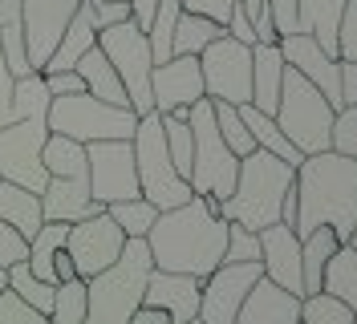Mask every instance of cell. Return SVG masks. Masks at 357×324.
Segmentation results:
<instances>
[{
	"label": "cell",
	"instance_id": "6da1fadb",
	"mask_svg": "<svg viewBox=\"0 0 357 324\" xmlns=\"http://www.w3.org/2000/svg\"><path fill=\"white\" fill-rule=\"evenodd\" d=\"M223 239H227V219L215 211L207 194H191L171 211H158L155 227L146 231V247L155 268L203 280L223 263Z\"/></svg>",
	"mask_w": 357,
	"mask_h": 324
},
{
	"label": "cell",
	"instance_id": "7a4b0ae2",
	"mask_svg": "<svg viewBox=\"0 0 357 324\" xmlns=\"http://www.w3.org/2000/svg\"><path fill=\"white\" fill-rule=\"evenodd\" d=\"M296 223L292 231L305 239L312 227L329 223L341 243L357 227V158L337 151L305 154L296 167Z\"/></svg>",
	"mask_w": 357,
	"mask_h": 324
},
{
	"label": "cell",
	"instance_id": "3957f363",
	"mask_svg": "<svg viewBox=\"0 0 357 324\" xmlns=\"http://www.w3.org/2000/svg\"><path fill=\"white\" fill-rule=\"evenodd\" d=\"M296 183V167H289L284 158L268 151H256L240 158V171H236V187L227 199L215 203V211L223 219H236L252 231L280 223V207H284V194Z\"/></svg>",
	"mask_w": 357,
	"mask_h": 324
},
{
	"label": "cell",
	"instance_id": "277c9868",
	"mask_svg": "<svg viewBox=\"0 0 357 324\" xmlns=\"http://www.w3.org/2000/svg\"><path fill=\"white\" fill-rule=\"evenodd\" d=\"M151 272H155V259L146 239H126L122 256L86 280V324H126L130 312L142 304Z\"/></svg>",
	"mask_w": 357,
	"mask_h": 324
},
{
	"label": "cell",
	"instance_id": "5b68a950",
	"mask_svg": "<svg viewBox=\"0 0 357 324\" xmlns=\"http://www.w3.org/2000/svg\"><path fill=\"white\" fill-rule=\"evenodd\" d=\"M272 118H276V126L284 130V138H289L301 154L329 151L333 106H329V102H325V93L312 86L309 77H301L292 65H284V77H280V98H276Z\"/></svg>",
	"mask_w": 357,
	"mask_h": 324
},
{
	"label": "cell",
	"instance_id": "8992f818",
	"mask_svg": "<svg viewBox=\"0 0 357 324\" xmlns=\"http://www.w3.org/2000/svg\"><path fill=\"white\" fill-rule=\"evenodd\" d=\"M130 146H134V167H138V191H142V199H151L158 211H171V207L187 203V199L195 194L191 183H187V178L175 171V162H171L158 109L138 114Z\"/></svg>",
	"mask_w": 357,
	"mask_h": 324
},
{
	"label": "cell",
	"instance_id": "52a82bcc",
	"mask_svg": "<svg viewBox=\"0 0 357 324\" xmlns=\"http://www.w3.org/2000/svg\"><path fill=\"white\" fill-rule=\"evenodd\" d=\"M45 122L53 134H66L77 142H102V138H134L138 114L130 106H110V102L93 98L89 89H77V93L49 98Z\"/></svg>",
	"mask_w": 357,
	"mask_h": 324
},
{
	"label": "cell",
	"instance_id": "ba28073f",
	"mask_svg": "<svg viewBox=\"0 0 357 324\" xmlns=\"http://www.w3.org/2000/svg\"><path fill=\"white\" fill-rule=\"evenodd\" d=\"M191 138H195V154H191V191L207 194L211 203H220L231 194L236 187V171H240V158L227 151V142L215 130V114H211V98H199L191 114Z\"/></svg>",
	"mask_w": 357,
	"mask_h": 324
},
{
	"label": "cell",
	"instance_id": "9c48e42d",
	"mask_svg": "<svg viewBox=\"0 0 357 324\" xmlns=\"http://www.w3.org/2000/svg\"><path fill=\"white\" fill-rule=\"evenodd\" d=\"M98 45L110 57V65L118 69V77L126 86V98H130V109L134 114H151L155 109V102H151V69H155V57H151L146 33L126 17V21L102 29Z\"/></svg>",
	"mask_w": 357,
	"mask_h": 324
},
{
	"label": "cell",
	"instance_id": "30bf717a",
	"mask_svg": "<svg viewBox=\"0 0 357 324\" xmlns=\"http://www.w3.org/2000/svg\"><path fill=\"white\" fill-rule=\"evenodd\" d=\"M45 138H49V122L45 114L37 118H17L8 126H0V178L21 183L29 191H45L49 171H45Z\"/></svg>",
	"mask_w": 357,
	"mask_h": 324
},
{
	"label": "cell",
	"instance_id": "8fae6325",
	"mask_svg": "<svg viewBox=\"0 0 357 324\" xmlns=\"http://www.w3.org/2000/svg\"><path fill=\"white\" fill-rule=\"evenodd\" d=\"M199 69H203V89H207V98L231 102V106L252 102V45L220 33L211 45H203Z\"/></svg>",
	"mask_w": 357,
	"mask_h": 324
},
{
	"label": "cell",
	"instance_id": "7c38bea8",
	"mask_svg": "<svg viewBox=\"0 0 357 324\" xmlns=\"http://www.w3.org/2000/svg\"><path fill=\"white\" fill-rule=\"evenodd\" d=\"M86 178H89V194H93L102 207L142 194L138 191V167H134L130 138L86 142Z\"/></svg>",
	"mask_w": 357,
	"mask_h": 324
},
{
	"label": "cell",
	"instance_id": "4fadbf2b",
	"mask_svg": "<svg viewBox=\"0 0 357 324\" xmlns=\"http://www.w3.org/2000/svg\"><path fill=\"white\" fill-rule=\"evenodd\" d=\"M122 247H126V231L106 211L77 219V223H69V231H66V252L82 280L98 276L102 268H110L114 259L122 256Z\"/></svg>",
	"mask_w": 357,
	"mask_h": 324
},
{
	"label": "cell",
	"instance_id": "5bb4252c",
	"mask_svg": "<svg viewBox=\"0 0 357 324\" xmlns=\"http://www.w3.org/2000/svg\"><path fill=\"white\" fill-rule=\"evenodd\" d=\"M264 276V263H220L199 280V321L203 324H236L248 288Z\"/></svg>",
	"mask_w": 357,
	"mask_h": 324
},
{
	"label": "cell",
	"instance_id": "9a60e30c",
	"mask_svg": "<svg viewBox=\"0 0 357 324\" xmlns=\"http://www.w3.org/2000/svg\"><path fill=\"white\" fill-rule=\"evenodd\" d=\"M199 98H207L199 53H171L167 61H158L155 69H151V102H155L158 114L195 106Z\"/></svg>",
	"mask_w": 357,
	"mask_h": 324
},
{
	"label": "cell",
	"instance_id": "2e32d148",
	"mask_svg": "<svg viewBox=\"0 0 357 324\" xmlns=\"http://www.w3.org/2000/svg\"><path fill=\"white\" fill-rule=\"evenodd\" d=\"M82 0H21V21H24V53L29 65L41 73L49 53L57 49L66 24L73 21Z\"/></svg>",
	"mask_w": 357,
	"mask_h": 324
},
{
	"label": "cell",
	"instance_id": "e0dca14e",
	"mask_svg": "<svg viewBox=\"0 0 357 324\" xmlns=\"http://www.w3.org/2000/svg\"><path fill=\"white\" fill-rule=\"evenodd\" d=\"M276 45L284 53V65H292L301 77H309L312 86L325 93V102L333 109H341V61L333 53H325L317 45V37H309V33H289Z\"/></svg>",
	"mask_w": 357,
	"mask_h": 324
},
{
	"label": "cell",
	"instance_id": "ac0fdd59",
	"mask_svg": "<svg viewBox=\"0 0 357 324\" xmlns=\"http://www.w3.org/2000/svg\"><path fill=\"white\" fill-rule=\"evenodd\" d=\"M260 263H264V276L276 280L280 288L296 292L305 300V280H301V236L292 231L289 223H272L260 227Z\"/></svg>",
	"mask_w": 357,
	"mask_h": 324
},
{
	"label": "cell",
	"instance_id": "d6986e66",
	"mask_svg": "<svg viewBox=\"0 0 357 324\" xmlns=\"http://www.w3.org/2000/svg\"><path fill=\"white\" fill-rule=\"evenodd\" d=\"M296 321H301V296L280 288L276 280H268V276H260L248 288L244 304L236 312V324H296Z\"/></svg>",
	"mask_w": 357,
	"mask_h": 324
},
{
	"label": "cell",
	"instance_id": "ffe728a7",
	"mask_svg": "<svg viewBox=\"0 0 357 324\" xmlns=\"http://www.w3.org/2000/svg\"><path fill=\"white\" fill-rule=\"evenodd\" d=\"M142 304L162 308L171 316V324H187L191 316H199V280L183 276V272L155 268L151 280H146V292H142Z\"/></svg>",
	"mask_w": 357,
	"mask_h": 324
},
{
	"label": "cell",
	"instance_id": "44dd1931",
	"mask_svg": "<svg viewBox=\"0 0 357 324\" xmlns=\"http://www.w3.org/2000/svg\"><path fill=\"white\" fill-rule=\"evenodd\" d=\"M41 211L49 223H77V219H89L98 211H106L93 194H89V178L86 174H73V178H57L49 174L41 191Z\"/></svg>",
	"mask_w": 357,
	"mask_h": 324
},
{
	"label": "cell",
	"instance_id": "7402d4cb",
	"mask_svg": "<svg viewBox=\"0 0 357 324\" xmlns=\"http://www.w3.org/2000/svg\"><path fill=\"white\" fill-rule=\"evenodd\" d=\"M93 41H98V17H93V0H82V4H77V13H73V21L66 24V33H61L57 49L49 53V61H45L41 73L73 69V61H77V57H82V53H86Z\"/></svg>",
	"mask_w": 357,
	"mask_h": 324
},
{
	"label": "cell",
	"instance_id": "603a6c76",
	"mask_svg": "<svg viewBox=\"0 0 357 324\" xmlns=\"http://www.w3.org/2000/svg\"><path fill=\"white\" fill-rule=\"evenodd\" d=\"M280 77H284V53H280V45L256 41L252 45V106L272 114L276 98H280Z\"/></svg>",
	"mask_w": 357,
	"mask_h": 324
},
{
	"label": "cell",
	"instance_id": "cb8c5ba5",
	"mask_svg": "<svg viewBox=\"0 0 357 324\" xmlns=\"http://www.w3.org/2000/svg\"><path fill=\"white\" fill-rule=\"evenodd\" d=\"M73 69L82 73V82L93 98H102V102H110V106H130V98H126V86H122V77H118V69L110 65V57L102 53V45L93 41L73 61Z\"/></svg>",
	"mask_w": 357,
	"mask_h": 324
},
{
	"label": "cell",
	"instance_id": "d4e9b609",
	"mask_svg": "<svg viewBox=\"0 0 357 324\" xmlns=\"http://www.w3.org/2000/svg\"><path fill=\"white\" fill-rule=\"evenodd\" d=\"M0 219H4L8 227H17L24 239H33L37 231H41V223H45L41 194L21 187V183L0 178Z\"/></svg>",
	"mask_w": 357,
	"mask_h": 324
},
{
	"label": "cell",
	"instance_id": "484cf974",
	"mask_svg": "<svg viewBox=\"0 0 357 324\" xmlns=\"http://www.w3.org/2000/svg\"><path fill=\"white\" fill-rule=\"evenodd\" d=\"M345 0H296V33L317 37L325 53L337 57V21H341Z\"/></svg>",
	"mask_w": 357,
	"mask_h": 324
},
{
	"label": "cell",
	"instance_id": "4316f807",
	"mask_svg": "<svg viewBox=\"0 0 357 324\" xmlns=\"http://www.w3.org/2000/svg\"><path fill=\"white\" fill-rule=\"evenodd\" d=\"M337 247H341V236H337L329 223L312 227L309 236L301 239V280H305V296L321 292V272H325V263H329V256H333Z\"/></svg>",
	"mask_w": 357,
	"mask_h": 324
},
{
	"label": "cell",
	"instance_id": "83f0119b",
	"mask_svg": "<svg viewBox=\"0 0 357 324\" xmlns=\"http://www.w3.org/2000/svg\"><path fill=\"white\" fill-rule=\"evenodd\" d=\"M240 118H244L248 134H252V142H256L260 151L284 158L289 167H301V158H305V154L296 151L289 138H284V130L276 126V118H272V114H264V109H256L252 102H244V106H240Z\"/></svg>",
	"mask_w": 357,
	"mask_h": 324
},
{
	"label": "cell",
	"instance_id": "f1b7e54d",
	"mask_svg": "<svg viewBox=\"0 0 357 324\" xmlns=\"http://www.w3.org/2000/svg\"><path fill=\"white\" fill-rule=\"evenodd\" d=\"M321 292L337 296L341 304H349L357 312V252L349 243H341L333 256H329L325 272H321Z\"/></svg>",
	"mask_w": 357,
	"mask_h": 324
},
{
	"label": "cell",
	"instance_id": "f546056e",
	"mask_svg": "<svg viewBox=\"0 0 357 324\" xmlns=\"http://www.w3.org/2000/svg\"><path fill=\"white\" fill-rule=\"evenodd\" d=\"M0 53H4V61H8V69H13L17 77L33 73V65H29V53H24L21 0H0Z\"/></svg>",
	"mask_w": 357,
	"mask_h": 324
},
{
	"label": "cell",
	"instance_id": "4dcf8cb0",
	"mask_svg": "<svg viewBox=\"0 0 357 324\" xmlns=\"http://www.w3.org/2000/svg\"><path fill=\"white\" fill-rule=\"evenodd\" d=\"M220 33H223L220 21L183 8L178 13V24H175V37H171V53H203V45H211Z\"/></svg>",
	"mask_w": 357,
	"mask_h": 324
},
{
	"label": "cell",
	"instance_id": "1f68e13d",
	"mask_svg": "<svg viewBox=\"0 0 357 324\" xmlns=\"http://www.w3.org/2000/svg\"><path fill=\"white\" fill-rule=\"evenodd\" d=\"M106 215L126 231V239H146V231L155 227V219H158V207L151 203V199H142V194H134V199H122V203H110L106 207Z\"/></svg>",
	"mask_w": 357,
	"mask_h": 324
},
{
	"label": "cell",
	"instance_id": "d6a6232c",
	"mask_svg": "<svg viewBox=\"0 0 357 324\" xmlns=\"http://www.w3.org/2000/svg\"><path fill=\"white\" fill-rule=\"evenodd\" d=\"M49 324H86V280H82V276L61 280L53 288Z\"/></svg>",
	"mask_w": 357,
	"mask_h": 324
},
{
	"label": "cell",
	"instance_id": "836d02e7",
	"mask_svg": "<svg viewBox=\"0 0 357 324\" xmlns=\"http://www.w3.org/2000/svg\"><path fill=\"white\" fill-rule=\"evenodd\" d=\"M211 114H215V130H220V138L227 142V151L236 154V158H244V154L256 151V142H252V134H248L244 118H240V106H231V102H215V98H211Z\"/></svg>",
	"mask_w": 357,
	"mask_h": 324
},
{
	"label": "cell",
	"instance_id": "e575fe53",
	"mask_svg": "<svg viewBox=\"0 0 357 324\" xmlns=\"http://www.w3.org/2000/svg\"><path fill=\"white\" fill-rule=\"evenodd\" d=\"M4 272H8V288H13L24 304H33L37 312L49 316V308H53V288H57V284L37 280V276L29 272V263H24V259H17V263H13V268H4Z\"/></svg>",
	"mask_w": 357,
	"mask_h": 324
},
{
	"label": "cell",
	"instance_id": "d590c367",
	"mask_svg": "<svg viewBox=\"0 0 357 324\" xmlns=\"http://www.w3.org/2000/svg\"><path fill=\"white\" fill-rule=\"evenodd\" d=\"M296 324H357V312L329 292H312L301 300V321Z\"/></svg>",
	"mask_w": 357,
	"mask_h": 324
},
{
	"label": "cell",
	"instance_id": "8d00e7d4",
	"mask_svg": "<svg viewBox=\"0 0 357 324\" xmlns=\"http://www.w3.org/2000/svg\"><path fill=\"white\" fill-rule=\"evenodd\" d=\"M252 259H260V236L244 227V223H236V219H227V239H223V263H252Z\"/></svg>",
	"mask_w": 357,
	"mask_h": 324
},
{
	"label": "cell",
	"instance_id": "74e56055",
	"mask_svg": "<svg viewBox=\"0 0 357 324\" xmlns=\"http://www.w3.org/2000/svg\"><path fill=\"white\" fill-rule=\"evenodd\" d=\"M329 151L357 158V106L333 109V130H329Z\"/></svg>",
	"mask_w": 357,
	"mask_h": 324
},
{
	"label": "cell",
	"instance_id": "f35d334b",
	"mask_svg": "<svg viewBox=\"0 0 357 324\" xmlns=\"http://www.w3.org/2000/svg\"><path fill=\"white\" fill-rule=\"evenodd\" d=\"M337 61L357 65V0H345L341 21H337Z\"/></svg>",
	"mask_w": 357,
	"mask_h": 324
},
{
	"label": "cell",
	"instance_id": "ab89813d",
	"mask_svg": "<svg viewBox=\"0 0 357 324\" xmlns=\"http://www.w3.org/2000/svg\"><path fill=\"white\" fill-rule=\"evenodd\" d=\"M0 324H49L45 312H37L33 304H24L13 288L0 292Z\"/></svg>",
	"mask_w": 357,
	"mask_h": 324
},
{
	"label": "cell",
	"instance_id": "60d3db41",
	"mask_svg": "<svg viewBox=\"0 0 357 324\" xmlns=\"http://www.w3.org/2000/svg\"><path fill=\"white\" fill-rule=\"evenodd\" d=\"M17 259H29V239L0 219V268H13Z\"/></svg>",
	"mask_w": 357,
	"mask_h": 324
},
{
	"label": "cell",
	"instance_id": "b9f144b4",
	"mask_svg": "<svg viewBox=\"0 0 357 324\" xmlns=\"http://www.w3.org/2000/svg\"><path fill=\"white\" fill-rule=\"evenodd\" d=\"M268 13H272V29H276V41L296 33V0H268Z\"/></svg>",
	"mask_w": 357,
	"mask_h": 324
},
{
	"label": "cell",
	"instance_id": "7bdbcfd3",
	"mask_svg": "<svg viewBox=\"0 0 357 324\" xmlns=\"http://www.w3.org/2000/svg\"><path fill=\"white\" fill-rule=\"evenodd\" d=\"M41 77H45L49 98H61V93H77V89H86V82H82L77 69H57V73H41Z\"/></svg>",
	"mask_w": 357,
	"mask_h": 324
},
{
	"label": "cell",
	"instance_id": "ee69618b",
	"mask_svg": "<svg viewBox=\"0 0 357 324\" xmlns=\"http://www.w3.org/2000/svg\"><path fill=\"white\" fill-rule=\"evenodd\" d=\"M13 93H17V73L8 69L4 53H0V126L13 122Z\"/></svg>",
	"mask_w": 357,
	"mask_h": 324
},
{
	"label": "cell",
	"instance_id": "f6af8a7d",
	"mask_svg": "<svg viewBox=\"0 0 357 324\" xmlns=\"http://www.w3.org/2000/svg\"><path fill=\"white\" fill-rule=\"evenodd\" d=\"M223 33L227 37H236V41H244V45H256V24L244 17V8H240V0L231 4V13H227V24H223Z\"/></svg>",
	"mask_w": 357,
	"mask_h": 324
},
{
	"label": "cell",
	"instance_id": "bcb514c9",
	"mask_svg": "<svg viewBox=\"0 0 357 324\" xmlns=\"http://www.w3.org/2000/svg\"><path fill=\"white\" fill-rule=\"evenodd\" d=\"M93 17H98V33H102L130 17V0H102V4H93Z\"/></svg>",
	"mask_w": 357,
	"mask_h": 324
},
{
	"label": "cell",
	"instance_id": "7dc6e473",
	"mask_svg": "<svg viewBox=\"0 0 357 324\" xmlns=\"http://www.w3.org/2000/svg\"><path fill=\"white\" fill-rule=\"evenodd\" d=\"M231 4H236V0H183L187 13H203V17H211V21H220V24H227Z\"/></svg>",
	"mask_w": 357,
	"mask_h": 324
},
{
	"label": "cell",
	"instance_id": "c3c4849f",
	"mask_svg": "<svg viewBox=\"0 0 357 324\" xmlns=\"http://www.w3.org/2000/svg\"><path fill=\"white\" fill-rule=\"evenodd\" d=\"M341 106H357V65L341 61Z\"/></svg>",
	"mask_w": 357,
	"mask_h": 324
},
{
	"label": "cell",
	"instance_id": "681fc988",
	"mask_svg": "<svg viewBox=\"0 0 357 324\" xmlns=\"http://www.w3.org/2000/svg\"><path fill=\"white\" fill-rule=\"evenodd\" d=\"M155 13H158V0H130V21L146 33L151 29V21H155Z\"/></svg>",
	"mask_w": 357,
	"mask_h": 324
},
{
	"label": "cell",
	"instance_id": "f907efd6",
	"mask_svg": "<svg viewBox=\"0 0 357 324\" xmlns=\"http://www.w3.org/2000/svg\"><path fill=\"white\" fill-rule=\"evenodd\" d=\"M126 324H171V316H167L162 308H155V304H138Z\"/></svg>",
	"mask_w": 357,
	"mask_h": 324
},
{
	"label": "cell",
	"instance_id": "816d5d0a",
	"mask_svg": "<svg viewBox=\"0 0 357 324\" xmlns=\"http://www.w3.org/2000/svg\"><path fill=\"white\" fill-rule=\"evenodd\" d=\"M53 272H57V284H61V280H73V276H77V268H73V259H69L66 247H61V252H57V259H53Z\"/></svg>",
	"mask_w": 357,
	"mask_h": 324
},
{
	"label": "cell",
	"instance_id": "f5cc1de1",
	"mask_svg": "<svg viewBox=\"0 0 357 324\" xmlns=\"http://www.w3.org/2000/svg\"><path fill=\"white\" fill-rule=\"evenodd\" d=\"M4 288H8V272H4V268H0V292H4Z\"/></svg>",
	"mask_w": 357,
	"mask_h": 324
},
{
	"label": "cell",
	"instance_id": "db71d44e",
	"mask_svg": "<svg viewBox=\"0 0 357 324\" xmlns=\"http://www.w3.org/2000/svg\"><path fill=\"white\" fill-rule=\"evenodd\" d=\"M187 324H203V321H199V316H191V321H187Z\"/></svg>",
	"mask_w": 357,
	"mask_h": 324
},
{
	"label": "cell",
	"instance_id": "11a10c76",
	"mask_svg": "<svg viewBox=\"0 0 357 324\" xmlns=\"http://www.w3.org/2000/svg\"><path fill=\"white\" fill-rule=\"evenodd\" d=\"M93 4H102V0H93Z\"/></svg>",
	"mask_w": 357,
	"mask_h": 324
},
{
	"label": "cell",
	"instance_id": "9f6ffc18",
	"mask_svg": "<svg viewBox=\"0 0 357 324\" xmlns=\"http://www.w3.org/2000/svg\"><path fill=\"white\" fill-rule=\"evenodd\" d=\"M354 231H357V227H354Z\"/></svg>",
	"mask_w": 357,
	"mask_h": 324
}]
</instances>
